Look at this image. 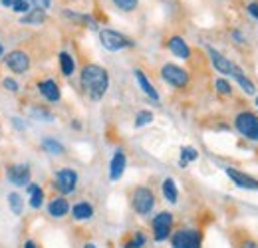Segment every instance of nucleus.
I'll return each instance as SVG.
<instances>
[{
    "label": "nucleus",
    "instance_id": "1",
    "mask_svg": "<svg viewBox=\"0 0 258 248\" xmlns=\"http://www.w3.org/2000/svg\"><path fill=\"white\" fill-rule=\"evenodd\" d=\"M80 82H82V90L86 92V95L94 101H99L109 88V74L105 68L97 66V64H86L82 68L80 74Z\"/></svg>",
    "mask_w": 258,
    "mask_h": 248
},
{
    "label": "nucleus",
    "instance_id": "2",
    "mask_svg": "<svg viewBox=\"0 0 258 248\" xmlns=\"http://www.w3.org/2000/svg\"><path fill=\"white\" fill-rule=\"evenodd\" d=\"M131 209L139 217L151 215V211L155 209V195H153V191L147 189V187L133 189V193H131Z\"/></svg>",
    "mask_w": 258,
    "mask_h": 248
},
{
    "label": "nucleus",
    "instance_id": "3",
    "mask_svg": "<svg viewBox=\"0 0 258 248\" xmlns=\"http://www.w3.org/2000/svg\"><path fill=\"white\" fill-rule=\"evenodd\" d=\"M173 222H175V218L169 211H161V213H157L153 217V220H151V236H153L155 242L161 244V242H167L171 238Z\"/></svg>",
    "mask_w": 258,
    "mask_h": 248
},
{
    "label": "nucleus",
    "instance_id": "4",
    "mask_svg": "<svg viewBox=\"0 0 258 248\" xmlns=\"http://www.w3.org/2000/svg\"><path fill=\"white\" fill-rule=\"evenodd\" d=\"M171 248H201L203 232L197 228H179L171 234Z\"/></svg>",
    "mask_w": 258,
    "mask_h": 248
},
{
    "label": "nucleus",
    "instance_id": "5",
    "mask_svg": "<svg viewBox=\"0 0 258 248\" xmlns=\"http://www.w3.org/2000/svg\"><path fill=\"white\" fill-rule=\"evenodd\" d=\"M99 42L109 52H119V50H125L129 46H133V42L129 40L127 36H123V34H119L115 30H109V28L99 32Z\"/></svg>",
    "mask_w": 258,
    "mask_h": 248
},
{
    "label": "nucleus",
    "instance_id": "6",
    "mask_svg": "<svg viewBox=\"0 0 258 248\" xmlns=\"http://www.w3.org/2000/svg\"><path fill=\"white\" fill-rule=\"evenodd\" d=\"M234 125L246 139L258 141V115L250 113V111H242L234 117Z\"/></svg>",
    "mask_w": 258,
    "mask_h": 248
},
{
    "label": "nucleus",
    "instance_id": "7",
    "mask_svg": "<svg viewBox=\"0 0 258 248\" xmlns=\"http://www.w3.org/2000/svg\"><path fill=\"white\" fill-rule=\"evenodd\" d=\"M161 78L173 88H185L189 84V72L177 64H165L161 68Z\"/></svg>",
    "mask_w": 258,
    "mask_h": 248
},
{
    "label": "nucleus",
    "instance_id": "8",
    "mask_svg": "<svg viewBox=\"0 0 258 248\" xmlns=\"http://www.w3.org/2000/svg\"><path fill=\"white\" fill-rule=\"evenodd\" d=\"M78 185V173L74 169H60L54 177V187L62 193V195H70L76 191Z\"/></svg>",
    "mask_w": 258,
    "mask_h": 248
},
{
    "label": "nucleus",
    "instance_id": "9",
    "mask_svg": "<svg viewBox=\"0 0 258 248\" xmlns=\"http://www.w3.org/2000/svg\"><path fill=\"white\" fill-rule=\"evenodd\" d=\"M6 179L14 187L30 185V167L28 165H10L6 169Z\"/></svg>",
    "mask_w": 258,
    "mask_h": 248
},
{
    "label": "nucleus",
    "instance_id": "10",
    "mask_svg": "<svg viewBox=\"0 0 258 248\" xmlns=\"http://www.w3.org/2000/svg\"><path fill=\"white\" fill-rule=\"evenodd\" d=\"M6 66L14 72V74H24L28 68H30V58L26 52L22 50H14V52H8L6 58H4Z\"/></svg>",
    "mask_w": 258,
    "mask_h": 248
},
{
    "label": "nucleus",
    "instance_id": "11",
    "mask_svg": "<svg viewBox=\"0 0 258 248\" xmlns=\"http://www.w3.org/2000/svg\"><path fill=\"white\" fill-rule=\"evenodd\" d=\"M225 173H226V177H228L236 187L248 189V191H258V179H254V177H250V175H246V173H242V171H236V169H232V167H226Z\"/></svg>",
    "mask_w": 258,
    "mask_h": 248
},
{
    "label": "nucleus",
    "instance_id": "12",
    "mask_svg": "<svg viewBox=\"0 0 258 248\" xmlns=\"http://www.w3.org/2000/svg\"><path fill=\"white\" fill-rule=\"evenodd\" d=\"M125 167H127V157L121 149H117L111 157V161H109V179L111 181H119L123 177V173H125Z\"/></svg>",
    "mask_w": 258,
    "mask_h": 248
},
{
    "label": "nucleus",
    "instance_id": "13",
    "mask_svg": "<svg viewBox=\"0 0 258 248\" xmlns=\"http://www.w3.org/2000/svg\"><path fill=\"white\" fill-rule=\"evenodd\" d=\"M207 52H209V58H211V62H213L215 70H217L219 74L232 76V70H234V66H236V64H232L228 58H225L221 52H217V50H215V48H211V46H207Z\"/></svg>",
    "mask_w": 258,
    "mask_h": 248
},
{
    "label": "nucleus",
    "instance_id": "14",
    "mask_svg": "<svg viewBox=\"0 0 258 248\" xmlns=\"http://www.w3.org/2000/svg\"><path fill=\"white\" fill-rule=\"evenodd\" d=\"M70 203L64 195L62 197H54L50 203H48V215L52 218H64L68 213H70Z\"/></svg>",
    "mask_w": 258,
    "mask_h": 248
},
{
    "label": "nucleus",
    "instance_id": "15",
    "mask_svg": "<svg viewBox=\"0 0 258 248\" xmlns=\"http://www.w3.org/2000/svg\"><path fill=\"white\" fill-rule=\"evenodd\" d=\"M169 50H171L173 56H177V58H181V60H189V58H191V48H189V44H187L181 36L169 38Z\"/></svg>",
    "mask_w": 258,
    "mask_h": 248
},
{
    "label": "nucleus",
    "instance_id": "16",
    "mask_svg": "<svg viewBox=\"0 0 258 248\" xmlns=\"http://www.w3.org/2000/svg\"><path fill=\"white\" fill-rule=\"evenodd\" d=\"M38 90H40V93H42L48 101H60V97H62L60 86H58L54 80H42V82L38 84Z\"/></svg>",
    "mask_w": 258,
    "mask_h": 248
},
{
    "label": "nucleus",
    "instance_id": "17",
    "mask_svg": "<svg viewBox=\"0 0 258 248\" xmlns=\"http://www.w3.org/2000/svg\"><path fill=\"white\" fill-rule=\"evenodd\" d=\"M70 211H72V218L78 220V222H86V220L94 218V207H92L88 201H80V203H76Z\"/></svg>",
    "mask_w": 258,
    "mask_h": 248
},
{
    "label": "nucleus",
    "instance_id": "18",
    "mask_svg": "<svg viewBox=\"0 0 258 248\" xmlns=\"http://www.w3.org/2000/svg\"><path fill=\"white\" fill-rule=\"evenodd\" d=\"M133 74H135V80H137V84H139L141 92L145 93L149 99H153V101H159V99H161V97H159V93H157V90L153 88V84L147 80L145 72H141V70H135Z\"/></svg>",
    "mask_w": 258,
    "mask_h": 248
},
{
    "label": "nucleus",
    "instance_id": "19",
    "mask_svg": "<svg viewBox=\"0 0 258 248\" xmlns=\"http://www.w3.org/2000/svg\"><path fill=\"white\" fill-rule=\"evenodd\" d=\"M232 78L236 80V84H238L244 92L248 93V95H254V93H256V86L252 84V80H250V78H248V76H246L238 66H234V70H232Z\"/></svg>",
    "mask_w": 258,
    "mask_h": 248
},
{
    "label": "nucleus",
    "instance_id": "20",
    "mask_svg": "<svg viewBox=\"0 0 258 248\" xmlns=\"http://www.w3.org/2000/svg\"><path fill=\"white\" fill-rule=\"evenodd\" d=\"M26 193H28V205L38 211L44 205V191H42V187L30 183V185L26 187Z\"/></svg>",
    "mask_w": 258,
    "mask_h": 248
},
{
    "label": "nucleus",
    "instance_id": "21",
    "mask_svg": "<svg viewBox=\"0 0 258 248\" xmlns=\"http://www.w3.org/2000/svg\"><path fill=\"white\" fill-rule=\"evenodd\" d=\"M161 191H163V197H165V199H167L171 205H175V203L179 201V189H177V183H175V179L167 177V179L163 181Z\"/></svg>",
    "mask_w": 258,
    "mask_h": 248
},
{
    "label": "nucleus",
    "instance_id": "22",
    "mask_svg": "<svg viewBox=\"0 0 258 248\" xmlns=\"http://www.w3.org/2000/svg\"><path fill=\"white\" fill-rule=\"evenodd\" d=\"M6 201H8V207H10V211H12L14 217H20L24 213V197L20 193H16V191L8 193Z\"/></svg>",
    "mask_w": 258,
    "mask_h": 248
},
{
    "label": "nucleus",
    "instance_id": "23",
    "mask_svg": "<svg viewBox=\"0 0 258 248\" xmlns=\"http://www.w3.org/2000/svg\"><path fill=\"white\" fill-rule=\"evenodd\" d=\"M147 242H149L147 234L143 230H135V232H131V236L123 242V248H145Z\"/></svg>",
    "mask_w": 258,
    "mask_h": 248
},
{
    "label": "nucleus",
    "instance_id": "24",
    "mask_svg": "<svg viewBox=\"0 0 258 248\" xmlns=\"http://www.w3.org/2000/svg\"><path fill=\"white\" fill-rule=\"evenodd\" d=\"M42 147H44V151L46 153H50V155H64V145L58 141V139H54V137H44L42 139Z\"/></svg>",
    "mask_w": 258,
    "mask_h": 248
},
{
    "label": "nucleus",
    "instance_id": "25",
    "mask_svg": "<svg viewBox=\"0 0 258 248\" xmlns=\"http://www.w3.org/2000/svg\"><path fill=\"white\" fill-rule=\"evenodd\" d=\"M197 157H199L197 149L191 147V145H185V147H181V159H179V165H181V167H187L189 163L197 161Z\"/></svg>",
    "mask_w": 258,
    "mask_h": 248
},
{
    "label": "nucleus",
    "instance_id": "26",
    "mask_svg": "<svg viewBox=\"0 0 258 248\" xmlns=\"http://www.w3.org/2000/svg\"><path fill=\"white\" fill-rule=\"evenodd\" d=\"M234 236H236V242H234L236 248H258V242L246 232H236Z\"/></svg>",
    "mask_w": 258,
    "mask_h": 248
},
{
    "label": "nucleus",
    "instance_id": "27",
    "mask_svg": "<svg viewBox=\"0 0 258 248\" xmlns=\"http://www.w3.org/2000/svg\"><path fill=\"white\" fill-rule=\"evenodd\" d=\"M60 68H62V74L64 76H72L74 74V70H76V64H74V58L68 54V52H62L60 54Z\"/></svg>",
    "mask_w": 258,
    "mask_h": 248
},
{
    "label": "nucleus",
    "instance_id": "28",
    "mask_svg": "<svg viewBox=\"0 0 258 248\" xmlns=\"http://www.w3.org/2000/svg\"><path fill=\"white\" fill-rule=\"evenodd\" d=\"M46 20V14L44 10H30L22 16V24H40Z\"/></svg>",
    "mask_w": 258,
    "mask_h": 248
},
{
    "label": "nucleus",
    "instance_id": "29",
    "mask_svg": "<svg viewBox=\"0 0 258 248\" xmlns=\"http://www.w3.org/2000/svg\"><path fill=\"white\" fill-rule=\"evenodd\" d=\"M151 121H153V113H151V111H147V109H143V111H139V113L135 115V127L149 125Z\"/></svg>",
    "mask_w": 258,
    "mask_h": 248
},
{
    "label": "nucleus",
    "instance_id": "30",
    "mask_svg": "<svg viewBox=\"0 0 258 248\" xmlns=\"http://www.w3.org/2000/svg\"><path fill=\"white\" fill-rule=\"evenodd\" d=\"M215 88H217V92L221 93V95H230V93H232V86L226 82L225 78H219V80L215 82Z\"/></svg>",
    "mask_w": 258,
    "mask_h": 248
},
{
    "label": "nucleus",
    "instance_id": "31",
    "mask_svg": "<svg viewBox=\"0 0 258 248\" xmlns=\"http://www.w3.org/2000/svg\"><path fill=\"white\" fill-rule=\"evenodd\" d=\"M12 10L18 12V14H26V12H30V6H28L26 0H14L12 2Z\"/></svg>",
    "mask_w": 258,
    "mask_h": 248
},
{
    "label": "nucleus",
    "instance_id": "32",
    "mask_svg": "<svg viewBox=\"0 0 258 248\" xmlns=\"http://www.w3.org/2000/svg\"><path fill=\"white\" fill-rule=\"evenodd\" d=\"M113 2H115L117 8H121V10H125V12L133 10V8L137 6V0H113Z\"/></svg>",
    "mask_w": 258,
    "mask_h": 248
},
{
    "label": "nucleus",
    "instance_id": "33",
    "mask_svg": "<svg viewBox=\"0 0 258 248\" xmlns=\"http://www.w3.org/2000/svg\"><path fill=\"white\" fill-rule=\"evenodd\" d=\"M2 86H4V90H8V92H18V90H20L18 82L12 80V78H4V80H2Z\"/></svg>",
    "mask_w": 258,
    "mask_h": 248
},
{
    "label": "nucleus",
    "instance_id": "34",
    "mask_svg": "<svg viewBox=\"0 0 258 248\" xmlns=\"http://www.w3.org/2000/svg\"><path fill=\"white\" fill-rule=\"evenodd\" d=\"M28 6L34 8V10H46L50 6V0H26Z\"/></svg>",
    "mask_w": 258,
    "mask_h": 248
},
{
    "label": "nucleus",
    "instance_id": "35",
    "mask_svg": "<svg viewBox=\"0 0 258 248\" xmlns=\"http://www.w3.org/2000/svg\"><path fill=\"white\" fill-rule=\"evenodd\" d=\"M32 117H38V119H44V121H54V117H52V113H48V111H44V109H32Z\"/></svg>",
    "mask_w": 258,
    "mask_h": 248
},
{
    "label": "nucleus",
    "instance_id": "36",
    "mask_svg": "<svg viewBox=\"0 0 258 248\" xmlns=\"http://www.w3.org/2000/svg\"><path fill=\"white\" fill-rule=\"evenodd\" d=\"M248 12H250V16H254V18L258 20V4L256 2H252V4L248 6Z\"/></svg>",
    "mask_w": 258,
    "mask_h": 248
},
{
    "label": "nucleus",
    "instance_id": "37",
    "mask_svg": "<svg viewBox=\"0 0 258 248\" xmlns=\"http://www.w3.org/2000/svg\"><path fill=\"white\" fill-rule=\"evenodd\" d=\"M22 248H40V246H38V244H36L34 240H30V238H28V240H24V244H22Z\"/></svg>",
    "mask_w": 258,
    "mask_h": 248
},
{
    "label": "nucleus",
    "instance_id": "38",
    "mask_svg": "<svg viewBox=\"0 0 258 248\" xmlns=\"http://www.w3.org/2000/svg\"><path fill=\"white\" fill-rule=\"evenodd\" d=\"M12 123H14V127H18V129H24V127H26V125L22 123V119H18V117H14Z\"/></svg>",
    "mask_w": 258,
    "mask_h": 248
},
{
    "label": "nucleus",
    "instance_id": "39",
    "mask_svg": "<svg viewBox=\"0 0 258 248\" xmlns=\"http://www.w3.org/2000/svg\"><path fill=\"white\" fill-rule=\"evenodd\" d=\"M232 38H234V40H238V42H244V36H242V34H240L238 30L232 32Z\"/></svg>",
    "mask_w": 258,
    "mask_h": 248
},
{
    "label": "nucleus",
    "instance_id": "40",
    "mask_svg": "<svg viewBox=\"0 0 258 248\" xmlns=\"http://www.w3.org/2000/svg\"><path fill=\"white\" fill-rule=\"evenodd\" d=\"M82 248H97V244H96V242H86Z\"/></svg>",
    "mask_w": 258,
    "mask_h": 248
},
{
    "label": "nucleus",
    "instance_id": "41",
    "mask_svg": "<svg viewBox=\"0 0 258 248\" xmlns=\"http://www.w3.org/2000/svg\"><path fill=\"white\" fill-rule=\"evenodd\" d=\"M0 2H2L4 6H10V8H12V2H14V0H0Z\"/></svg>",
    "mask_w": 258,
    "mask_h": 248
},
{
    "label": "nucleus",
    "instance_id": "42",
    "mask_svg": "<svg viewBox=\"0 0 258 248\" xmlns=\"http://www.w3.org/2000/svg\"><path fill=\"white\" fill-rule=\"evenodd\" d=\"M2 52H4V50H2V44H0V56H2Z\"/></svg>",
    "mask_w": 258,
    "mask_h": 248
},
{
    "label": "nucleus",
    "instance_id": "43",
    "mask_svg": "<svg viewBox=\"0 0 258 248\" xmlns=\"http://www.w3.org/2000/svg\"><path fill=\"white\" fill-rule=\"evenodd\" d=\"M256 107H258V95H256Z\"/></svg>",
    "mask_w": 258,
    "mask_h": 248
}]
</instances>
